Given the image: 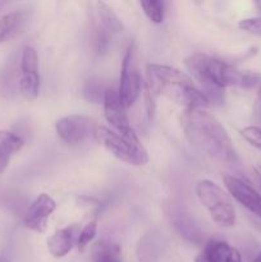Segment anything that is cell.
Instances as JSON below:
<instances>
[{
  "label": "cell",
  "instance_id": "cell-1",
  "mask_svg": "<svg viewBox=\"0 0 261 262\" xmlns=\"http://www.w3.org/2000/svg\"><path fill=\"white\" fill-rule=\"evenodd\" d=\"M146 105L148 115L153 114L155 99L166 97L184 109H205L209 101L191 76L170 66H146Z\"/></svg>",
  "mask_w": 261,
  "mask_h": 262
},
{
  "label": "cell",
  "instance_id": "cell-2",
  "mask_svg": "<svg viewBox=\"0 0 261 262\" xmlns=\"http://www.w3.org/2000/svg\"><path fill=\"white\" fill-rule=\"evenodd\" d=\"M181 125L188 142L202 154L223 163L238 161L232 138L211 113L205 109L184 110Z\"/></svg>",
  "mask_w": 261,
  "mask_h": 262
},
{
  "label": "cell",
  "instance_id": "cell-3",
  "mask_svg": "<svg viewBox=\"0 0 261 262\" xmlns=\"http://www.w3.org/2000/svg\"><path fill=\"white\" fill-rule=\"evenodd\" d=\"M189 76L209 102L223 104L225 87L245 84L246 72L238 71L230 64L211 58L206 54H193L186 59Z\"/></svg>",
  "mask_w": 261,
  "mask_h": 262
},
{
  "label": "cell",
  "instance_id": "cell-4",
  "mask_svg": "<svg viewBox=\"0 0 261 262\" xmlns=\"http://www.w3.org/2000/svg\"><path fill=\"white\" fill-rule=\"evenodd\" d=\"M196 194L210 217L223 228H232L235 224V209L229 194L215 182L202 179L196 184Z\"/></svg>",
  "mask_w": 261,
  "mask_h": 262
},
{
  "label": "cell",
  "instance_id": "cell-5",
  "mask_svg": "<svg viewBox=\"0 0 261 262\" xmlns=\"http://www.w3.org/2000/svg\"><path fill=\"white\" fill-rule=\"evenodd\" d=\"M94 136L102 147L129 165L142 166L148 163V154L140 141L127 140L106 127H96Z\"/></svg>",
  "mask_w": 261,
  "mask_h": 262
},
{
  "label": "cell",
  "instance_id": "cell-6",
  "mask_svg": "<svg viewBox=\"0 0 261 262\" xmlns=\"http://www.w3.org/2000/svg\"><path fill=\"white\" fill-rule=\"evenodd\" d=\"M142 76H141L140 64L136 43L132 42L128 46L122 63L120 83L118 90V96L125 109L132 106L138 99L142 90Z\"/></svg>",
  "mask_w": 261,
  "mask_h": 262
},
{
  "label": "cell",
  "instance_id": "cell-7",
  "mask_svg": "<svg viewBox=\"0 0 261 262\" xmlns=\"http://www.w3.org/2000/svg\"><path fill=\"white\" fill-rule=\"evenodd\" d=\"M56 135L69 146H77L83 143L90 136L95 135L96 125L94 120L86 115H68L59 119L55 124Z\"/></svg>",
  "mask_w": 261,
  "mask_h": 262
},
{
  "label": "cell",
  "instance_id": "cell-8",
  "mask_svg": "<svg viewBox=\"0 0 261 262\" xmlns=\"http://www.w3.org/2000/svg\"><path fill=\"white\" fill-rule=\"evenodd\" d=\"M104 114L105 119L113 127L115 133L130 141H140L130 125L125 113V107L120 102L118 91L106 90L104 94Z\"/></svg>",
  "mask_w": 261,
  "mask_h": 262
},
{
  "label": "cell",
  "instance_id": "cell-9",
  "mask_svg": "<svg viewBox=\"0 0 261 262\" xmlns=\"http://www.w3.org/2000/svg\"><path fill=\"white\" fill-rule=\"evenodd\" d=\"M56 209V204L48 193L38 194L35 201L28 206L23 217V224L26 228L37 233H44L48 228L49 217Z\"/></svg>",
  "mask_w": 261,
  "mask_h": 262
},
{
  "label": "cell",
  "instance_id": "cell-10",
  "mask_svg": "<svg viewBox=\"0 0 261 262\" xmlns=\"http://www.w3.org/2000/svg\"><path fill=\"white\" fill-rule=\"evenodd\" d=\"M225 188L243 207L261 219V194L251 184L234 176H224Z\"/></svg>",
  "mask_w": 261,
  "mask_h": 262
},
{
  "label": "cell",
  "instance_id": "cell-11",
  "mask_svg": "<svg viewBox=\"0 0 261 262\" xmlns=\"http://www.w3.org/2000/svg\"><path fill=\"white\" fill-rule=\"evenodd\" d=\"M79 235L78 224H72L68 227L59 229L48 239V250L51 256L55 258H61L68 255Z\"/></svg>",
  "mask_w": 261,
  "mask_h": 262
},
{
  "label": "cell",
  "instance_id": "cell-12",
  "mask_svg": "<svg viewBox=\"0 0 261 262\" xmlns=\"http://www.w3.org/2000/svg\"><path fill=\"white\" fill-rule=\"evenodd\" d=\"M25 141L9 130H0V174L9 165L10 158L22 150Z\"/></svg>",
  "mask_w": 261,
  "mask_h": 262
},
{
  "label": "cell",
  "instance_id": "cell-13",
  "mask_svg": "<svg viewBox=\"0 0 261 262\" xmlns=\"http://www.w3.org/2000/svg\"><path fill=\"white\" fill-rule=\"evenodd\" d=\"M27 13L25 10H13L0 18V43L12 38L25 26Z\"/></svg>",
  "mask_w": 261,
  "mask_h": 262
},
{
  "label": "cell",
  "instance_id": "cell-14",
  "mask_svg": "<svg viewBox=\"0 0 261 262\" xmlns=\"http://www.w3.org/2000/svg\"><path fill=\"white\" fill-rule=\"evenodd\" d=\"M91 262H123L120 248L112 241L100 239L91 247Z\"/></svg>",
  "mask_w": 261,
  "mask_h": 262
},
{
  "label": "cell",
  "instance_id": "cell-15",
  "mask_svg": "<svg viewBox=\"0 0 261 262\" xmlns=\"http://www.w3.org/2000/svg\"><path fill=\"white\" fill-rule=\"evenodd\" d=\"M230 247L224 241L210 239L196 256L194 262H224Z\"/></svg>",
  "mask_w": 261,
  "mask_h": 262
},
{
  "label": "cell",
  "instance_id": "cell-16",
  "mask_svg": "<svg viewBox=\"0 0 261 262\" xmlns=\"http://www.w3.org/2000/svg\"><path fill=\"white\" fill-rule=\"evenodd\" d=\"M19 91L26 100H35L40 91L38 72H20Z\"/></svg>",
  "mask_w": 261,
  "mask_h": 262
},
{
  "label": "cell",
  "instance_id": "cell-17",
  "mask_svg": "<svg viewBox=\"0 0 261 262\" xmlns=\"http://www.w3.org/2000/svg\"><path fill=\"white\" fill-rule=\"evenodd\" d=\"M143 12L148 19L155 25H159L164 20V3L160 0H145L141 2Z\"/></svg>",
  "mask_w": 261,
  "mask_h": 262
},
{
  "label": "cell",
  "instance_id": "cell-18",
  "mask_svg": "<svg viewBox=\"0 0 261 262\" xmlns=\"http://www.w3.org/2000/svg\"><path fill=\"white\" fill-rule=\"evenodd\" d=\"M13 61H14L13 59L7 60L2 69V73H0V86H2V91H4V94H10L14 90L15 66Z\"/></svg>",
  "mask_w": 261,
  "mask_h": 262
},
{
  "label": "cell",
  "instance_id": "cell-19",
  "mask_svg": "<svg viewBox=\"0 0 261 262\" xmlns=\"http://www.w3.org/2000/svg\"><path fill=\"white\" fill-rule=\"evenodd\" d=\"M96 230L97 225L95 220L87 223V224L82 228V230L79 232L78 239H77V247H78L79 252H83V251L86 250L87 245H89V243L94 239L95 235H96Z\"/></svg>",
  "mask_w": 261,
  "mask_h": 262
},
{
  "label": "cell",
  "instance_id": "cell-20",
  "mask_svg": "<svg viewBox=\"0 0 261 262\" xmlns=\"http://www.w3.org/2000/svg\"><path fill=\"white\" fill-rule=\"evenodd\" d=\"M241 136L247 141L250 145L261 151V127L258 125H248L241 129Z\"/></svg>",
  "mask_w": 261,
  "mask_h": 262
},
{
  "label": "cell",
  "instance_id": "cell-21",
  "mask_svg": "<svg viewBox=\"0 0 261 262\" xmlns=\"http://www.w3.org/2000/svg\"><path fill=\"white\" fill-rule=\"evenodd\" d=\"M238 27H240V30L246 31L248 33L261 36V17L245 18V19L240 20Z\"/></svg>",
  "mask_w": 261,
  "mask_h": 262
},
{
  "label": "cell",
  "instance_id": "cell-22",
  "mask_svg": "<svg viewBox=\"0 0 261 262\" xmlns=\"http://www.w3.org/2000/svg\"><path fill=\"white\" fill-rule=\"evenodd\" d=\"M252 118H253V120L257 123L258 127H261V86H260V89H258L257 95H256L255 102H253Z\"/></svg>",
  "mask_w": 261,
  "mask_h": 262
},
{
  "label": "cell",
  "instance_id": "cell-23",
  "mask_svg": "<svg viewBox=\"0 0 261 262\" xmlns=\"http://www.w3.org/2000/svg\"><path fill=\"white\" fill-rule=\"evenodd\" d=\"M224 262H243L242 261V256H241L240 251H238L237 248L230 247L229 253H228L227 258H225Z\"/></svg>",
  "mask_w": 261,
  "mask_h": 262
},
{
  "label": "cell",
  "instance_id": "cell-24",
  "mask_svg": "<svg viewBox=\"0 0 261 262\" xmlns=\"http://www.w3.org/2000/svg\"><path fill=\"white\" fill-rule=\"evenodd\" d=\"M252 179L255 186L261 191V173L257 169H252Z\"/></svg>",
  "mask_w": 261,
  "mask_h": 262
},
{
  "label": "cell",
  "instance_id": "cell-25",
  "mask_svg": "<svg viewBox=\"0 0 261 262\" xmlns=\"http://www.w3.org/2000/svg\"><path fill=\"white\" fill-rule=\"evenodd\" d=\"M255 7L257 8V10H260V12H261V0H257V2H255Z\"/></svg>",
  "mask_w": 261,
  "mask_h": 262
},
{
  "label": "cell",
  "instance_id": "cell-26",
  "mask_svg": "<svg viewBox=\"0 0 261 262\" xmlns=\"http://www.w3.org/2000/svg\"><path fill=\"white\" fill-rule=\"evenodd\" d=\"M252 262H261V253H258V255L253 258Z\"/></svg>",
  "mask_w": 261,
  "mask_h": 262
}]
</instances>
